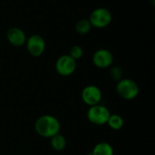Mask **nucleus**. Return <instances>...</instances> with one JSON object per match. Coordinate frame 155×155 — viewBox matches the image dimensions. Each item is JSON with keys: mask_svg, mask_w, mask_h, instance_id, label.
<instances>
[{"mask_svg": "<svg viewBox=\"0 0 155 155\" xmlns=\"http://www.w3.org/2000/svg\"><path fill=\"white\" fill-rule=\"evenodd\" d=\"M86 155H93V153H88Z\"/></svg>", "mask_w": 155, "mask_h": 155, "instance_id": "dca6fc26", "label": "nucleus"}, {"mask_svg": "<svg viewBox=\"0 0 155 155\" xmlns=\"http://www.w3.org/2000/svg\"><path fill=\"white\" fill-rule=\"evenodd\" d=\"M92 27L103 29L107 27L113 21V15L111 11L105 7H97L92 11L88 18Z\"/></svg>", "mask_w": 155, "mask_h": 155, "instance_id": "7ed1b4c3", "label": "nucleus"}, {"mask_svg": "<svg viewBox=\"0 0 155 155\" xmlns=\"http://www.w3.org/2000/svg\"><path fill=\"white\" fill-rule=\"evenodd\" d=\"M81 98L83 102L90 107L93 105L99 104L101 103L103 94L98 86L94 84H89L82 90Z\"/></svg>", "mask_w": 155, "mask_h": 155, "instance_id": "0eeeda50", "label": "nucleus"}, {"mask_svg": "<svg viewBox=\"0 0 155 155\" xmlns=\"http://www.w3.org/2000/svg\"><path fill=\"white\" fill-rule=\"evenodd\" d=\"M73 59H74L75 61L81 59L84 55V49L82 46L78 45H73L69 51V54H68Z\"/></svg>", "mask_w": 155, "mask_h": 155, "instance_id": "4468645a", "label": "nucleus"}, {"mask_svg": "<svg viewBox=\"0 0 155 155\" xmlns=\"http://www.w3.org/2000/svg\"><path fill=\"white\" fill-rule=\"evenodd\" d=\"M92 25L86 18L79 19L74 25V30L79 35H86L92 30Z\"/></svg>", "mask_w": 155, "mask_h": 155, "instance_id": "ddd939ff", "label": "nucleus"}, {"mask_svg": "<svg viewBox=\"0 0 155 155\" xmlns=\"http://www.w3.org/2000/svg\"><path fill=\"white\" fill-rule=\"evenodd\" d=\"M91 153L93 155H114V150L109 143L101 142L94 145Z\"/></svg>", "mask_w": 155, "mask_h": 155, "instance_id": "9d476101", "label": "nucleus"}, {"mask_svg": "<svg viewBox=\"0 0 155 155\" xmlns=\"http://www.w3.org/2000/svg\"><path fill=\"white\" fill-rule=\"evenodd\" d=\"M111 115L110 110L103 104H96L90 106L86 113L87 120L94 125H104L106 124Z\"/></svg>", "mask_w": 155, "mask_h": 155, "instance_id": "20e7f679", "label": "nucleus"}, {"mask_svg": "<svg viewBox=\"0 0 155 155\" xmlns=\"http://www.w3.org/2000/svg\"><path fill=\"white\" fill-rule=\"evenodd\" d=\"M66 144H67L66 139L63 134H61V133L50 138V145L52 149L55 152L64 151L66 147Z\"/></svg>", "mask_w": 155, "mask_h": 155, "instance_id": "9b49d317", "label": "nucleus"}, {"mask_svg": "<svg viewBox=\"0 0 155 155\" xmlns=\"http://www.w3.org/2000/svg\"><path fill=\"white\" fill-rule=\"evenodd\" d=\"M106 124L112 130L119 131V130H121L124 127V118L121 115H119L117 114H111V115H110Z\"/></svg>", "mask_w": 155, "mask_h": 155, "instance_id": "f8f14e48", "label": "nucleus"}, {"mask_svg": "<svg viewBox=\"0 0 155 155\" xmlns=\"http://www.w3.org/2000/svg\"><path fill=\"white\" fill-rule=\"evenodd\" d=\"M114 54L113 53L105 48H101L96 50L92 57L93 64L95 67L100 69H105L112 66L114 64Z\"/></svg>", "mask_w": 155, "mask_h": 155, "instance_id": "6e6552de", "label": "nucleus"}, {"mask_svg": "<svg viewBox=\"0 0 155 155\" xmlns=\"http://www.w3.org/2000/svg\"><path fill=\"white\" fill-rule=\"evenodd\" d=\"M115 91L122 99L131 101L139 95L140 87L134 80L130 78H123L117 82Z\"/></svg>", "mask_w": 155, "mask_h": 155, "instance_id": "f03ea898", "label": "nucleus"}, {"mask_svg": "<svg viewBox=\"0 0 155 155\" xmlns=\"http://www.w3.org/2000/svg\"><path fill=\"white\" fill-rule=\"evenodd\" d=\"M110 76L116 82L124 78V71L119 66H113L110 68Z\"/></svg>", "mask_w": 155, "mask_h": 155, "instance_id": "2eb2a0df", "label": "nucleus"}, {"mask_svg": "<svg viewBox=\"0 0 155 155\" xmlns=\"http://www.w3.org/2000/svg\"><path fill=\"white\" fill-rule=\"evenodd\" d=\"M35 133L43 138H51L61 132V123L54 115L44 114L35 122Z\"/></svg>", "mask_w": 155, "mask_h": 155, "instance_id": "f257e3e1", "label": "nucleus"}, {"mask_svg": "<svg viewBox=\"0 0 155 155\" xmlns=\"http://www.w3.org/2000/svg\"><path fill=\"white\" fill-rule=\"evenodd\" d=\"M25 47L30 55L34 57H40L45 51L46 43L42 35L35 34L27 37Z\"/></svg>", "mask_w": 155, "mask_h": 155, "instance_id": "39448f33", "label": "nucleus"}, {"mask_svg": "<svg viewBox=\"0 0 155 155\" xmlns=\"http://www.w3.org/2000/svg\"><path fill=\"white\" fill-rule=\"evenodd\" d=\"M76 61L73 59L69 54H63L59 56L55 62L56 73L64 77L72 75L76 70Z\"/></svg>", "mask_w": 155, "mask_h": 155, "instance_id": "423d86ee", "label": "nucleus"}, {"mask_svg": "<svg viewBox=\"0 0 155 155\" xmlns=\"http://www.w3.org/2000/svg\"><path fill=\"white\" fill-rule=\"evenodd\" d=\"M26 39H27V36L25 31L18 26L10 27L6 31V40L13 46L20 47V46L25 45Z\"/></svg>", "mask_w": 155, "mask_h": 155, "instance_id": "1a4fd4ad", "label": "nucleus"}]
</instances>
